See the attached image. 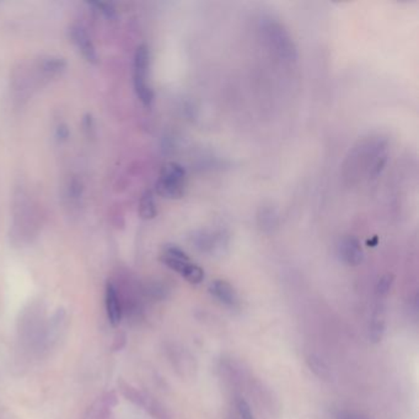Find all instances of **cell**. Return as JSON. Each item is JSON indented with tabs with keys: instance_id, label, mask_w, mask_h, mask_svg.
Listing matches in <instances>:
<instances>
[{
	"instance_id": "5bb4252c",
	"label": "cell",
	"mask_w": 419,
	"mask_h": 419,
	"mask_svg": "<svg viewBox=\"0 0 419 419\" xmlns=\"http://www.w3.org/2000/svg\"><path fill=\"white\" fill-rule=\"evenodd\" d=\"M182 277L191 284L202 283L203 280H204V270H203L202 267H199L198 265L191 263V265L186 268Z\"/></svg>"
},
{
	"instance_id": "d6986e66",
	"label": "cell",
	"mask_w": 419,
	"mask_h": 419,
	"mask_svg": "<svg viewBox=\"0 0 419 419\" xmlns=\"http://www.w3.org/2000/svg\"><path fill=\"white\" fill-rule=\"evenodd\" d=\"M336 419H369L365 415H359L356 412H351V410H339L336 415Z\"/></svg>"
},
{
	"instance_id": "ffe728a7",
	"label": "cell",
	"mask_w": 419,
	"mask_h": 419,
	"mask_svg": "<svg viewBox=\"0 0 419 419\" xmlns=\"http://www.w3.org/2000/svg\"><path fill=\"white\" fill-rule=\"evenodd\" d=\"M57 133H58L59 139H67L68 135H69V131L65 126H59Z\"/></svg>"
},
{
	"instance_id": "52a82bcc",
	"label": "cell",
	"mask_w": 419,
	"mask_h": 419,
	"mask_svg": "<svg viewBox=\"0 0 419 419\" xmlns=\"http://www.w3.org/2000/svg\"><path fill=\"white\" fill-rule=\"evenodd\" d=\"M161 261L166 265L170 270H175L179 275H184L186 268L192 263L185 251L175 245H167L162 250Z\"/></svg>"
},
{
	"instance_id": "8fae6325",
	"label": "cell",
	"mask_w": 419,
	"mask_h": 419,
	"mask_svg": "<svg viewBox=\"0 0 419 419\" xmlns=\"http://www.w3.org/2000/svg\"><path fill=\"white\" fill-rule=\"evenodd\" d=\"M383 334H385V312H383V307L378 305L370 324V339L374 343H378L383 339Z\"/></svg>"
},
{
	"instance_id": "5b68a950",
	"label": "cell",
	"mask_w": 419,
	"mask_h": 419,
	"mask_svg": "<svg viewBox=\"0 0 419 419\" xmlns=\"http://www.w3.org/2000/svg\"><path fill=\"white\" fill-rule=\"evenodd\" d=\"M337 250L341 261L347 266H359L364 258L361 243L353 235L343 236L342 239L339 240Z\"/></svg>"
},
{
	"instance_id": "6da1fadb",
	"label": "cell",
	"mask_w": 419,
	"mask_h": 419,
	"mask_svg": "<svg viewBox=\"0 0 419 419\" xmlns=\"http://www.w3.org/2000/svg\"><path fill=\"white\" fill-rule=\"evenodd\" d=\"M388 161L386 142L380 137H369L359 142L344 164V175L349 180L375 177Z\"/></svg>"
},
{
	"instance_id": "2e32d148",
	"label": "cell",
	"mask_w": 419,
	"mask_h": 419,
	"mask_svg": "<svg viewBox=\"0 0 419 419\" xmlns=\"http://www.w3.org/2000/svg\"><path fill=\"white\" fill-rule=\"evenodd\" d=\"M392 284H393V275H386L381 277L378 282V285H376V294H378V297H386L390 293Z\"/></svg>"
},
{
	"instance_id": "4fadbf2b",
	"label": "cell",
	"mask_w": 419,
	"mask_h": 419,
	"mask_svg": "<svg viewBox=\"0 0 419 419\" xmlns=\"http://www.w3.org/2000/svg\"><path fill=\"white\" fill-rule=\"evenodd\" d=\"M157 214H158V208H157L154 193L152 191H147L143 193L139 201L140 218L144 221H150V219H154Z\"/></svg>"
},
{
	"instance_id": "ba28073f",
	"label": "cell",
	"mask_w": 419,
	"mask_h": 419,
	"mask_svg": "<svg viewBox=\"0 0 419 419\" xmlns=\"http://www.w3.org/2000/svg\"><path fill=\"white\" fill-rule=\"evenodd\" d=\"M209 293L226 307H234L239 302V297L234 287L226 280H216L209 285Z\"/></svg>"
},
{
	"instance_id": "9a60e30c",
	"label": "cell",
	"mask_w": 419,
	"mask_h": 419,
	"mask_svg": "<svg viewBox=\"0 0 419 419\" xmlns=\"http://www.w3.org/2000/svg\"><path fill=\"white\" fill-rule=\"evenodd\" d=\"M42 69L43 72L48 73L51 75L58 74L65 69V62L62 58L50 57L42 62Z\"/></svg>"
},
{
	"instance_id": "3957f363",
	"label": "cell",
	"mask_w": 419,
	"mask_h": 419,
	"mask_svg": "<svg viewBox=\"0 0 419 419\" xmlns=\"http://www.w3.org/2000/svg\"><path fill=\"white\" fill-rule=\"evenodd\" d=\"M150 74V52L148 46L140 45L133 59V85L138 99L145 106H150L154 100V91L149 80Z\"/></svg>"
},
{
	"instance_id": "8992f818",
	"label": "cell",
	"mask_w": 419,
	"mask_h": 419,
	"mask_svg": "<svg viewBox=\"0 0 419 419\" xmlns=\"http://www.w3.org/2000/svg\"><path fill=\"white\" fill-rule=\"evenodd\" d=\"M70 36L74 45L77 46L78 51L80 52L86 62L90 64H96L99 62V55H97V51L95 48L94 42L84 27L79 25L73 26Z\"/></svg>"
},
{
	"instance_id": "7a4b0ae2",
	"label": "cell",
	"mask_w": 419,
	"mask_h": 419,
	"mask_svg": "<svg viewBox=\"0 0 419 419\" xmlns=\"http://www.w3.org/2000/svg\"><path fill=\"white\" fill-rule=\"evenodd\" d=\"M261 31L267 45L280 58L284 60L297 58V48L283 23L273 18H262Z\"/></svg>"
},
{
	"instance_id": "277c9868",
	"label": "cell",
	"mask_w": 419,
	"mask_h": 419,
	"mask_svg": "<svg viewBox=\"0 0 419 419\" xmlns=\"http://www.w3.org/2000/svg\"><path fill=\"white\" fill-rule=\"evenodd\" d=\"M187 185L186 170L177 162L164 165L157 182V192L164 198L179 199L184 197Z\"/></svg>"
},
{
	"instance_id": "30bf717a",
	"label": "cell",
	"mask_w": 419,
	"mask_h": 419,
	"mask_svg": "<svg viewBox=\"0 0 419 419\" xmlns=\"http://www.w3.org/2000/svg\"><path fill=\"white\" fill-rule=\"evenodd\" d=\"M197 248L203 253H216V250H221L226 245L224 236L216 233H206L203 231L198 236H196Z\"/></svg>"
},
{
	"instance_id": "e0dca14e",
	"label": "cell",
	"mask_w": 419,
	"mask_h": 419,
	"mask_svg": "<svg viewBox=\"0 0 419 419\" xmlns=\"http://www.w3.org/2000/svg\"><path fill=\"white\" fill-rule=\"evenodd\" d=\"M89 5L91 6H94L96 8V10L99 11V13L102 14L104 16H106L107 18H116V9H115V6L112 4H110V3H101V1H91L89 3Z\"/></svg>"
},
{
	"instance_id": "7c38bea8",
	"label": "cell",
	"mask_w": 419,
	"mask_h": 419,
	"mask_svg": "<svg viewBox=\"0 0 419 419\" xmlns=\"http://www.w3.org/2000/svg\"><path fill=\"white\" fill-rule=\"evenodd\" d=\"M258 226L263 231H273L278 226V213L272 206H265L260 209L257 216Z\"/></svg>"
},
{
	"instance_id": "ac0fdd59",
	"label": "cell",
	"mask_w": 419,
	"mask_h": 419,
	"mask_svg": "<svg viewBox=\"0 0 419 419\" xmlns=\"http://www.w3.org/2000/svg\"><path fill=\"white\" fill-rule=\"evenodd\" d=\"M238 410H239L240 415L243 419H255L251 407L245 400H239L238 401Z\"/></svg>"
},
{
	"instance_id": "9c48e42d",
	"label": "cell",
	"mask_w": 419,
	"mask_h": 419,
	"mask_svg": "<svg viewBox=\"0 0 419 419\" xmlns=\"http://www.w3.org/2000/svg\"><path fill=\"white\" fill-rule=\"evenodd\" d=\"M105 299H106L108 321L113 327H117L118 324H121L122 309L120 297H118L117 292H116V288L113 287V284L108 283L106 285V297Z\"/></svg>"
}]
</instances>
